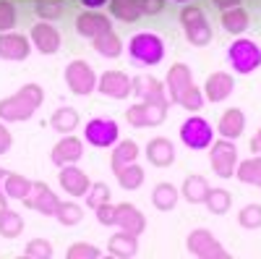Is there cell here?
Returning <instances> with one entry per match:
<instances>
[{"instance_id": "obj_43", "label": "cell", "mask_w": 261, "mask_h": 259, "mask_svg": "<svg viewBox=\"0 0 261 259\" xmlns=\"http://www.w3.org/2000/svg\"><path fill=\"white\" fill-rule=\"evenodd\" d=\"M94 212H97V220H99L102 225H115V207H113L110 202L102 204V207H97Z\"/></svg>"}, {"instance_id": "obj_18", "label": "cell", "mask_w": 261, "mask_h": 259, "mask_svg": "<svg viewBox=\"0 0 261 259\" xmlns=\"http://www.w3.org/2000/svg\"><path fill=\"white\" fill-rule=\"evenodd\" d=\"M81 155H84V147H81V142H79L76 136H65V139H60V142L53 147V162H55L58 168L79 162Z\"/></svg>"}, {"instance_id": "obj_31", "label": "cell", "mask_w": 261, "mask_h": 259, "mask_svg": "<svg viewBox=\"0 0 261 259\" xmlns=\"http://www.w3.org/2000/svg\"><path fill=\"white\" fill-rule=\"evenodd\" d=\"M136 157H139V147H136V142H130V139L120 142V144L115 147V152H113V170H120L123 165L136 162Z\"/></svg>"}, {"instance_id": "obj_50", "label": "cell", "mask_w": 261, "mask_h": 259, "mask_svg": "<svg viewBox=\"0 0 261 259\" xmlns=\"http://www.w3.org/2000/svg\"><path fill=\"white\" fill-rule=\"evenodd\" d=\"M258 186H261V183H258Z\"/></svg>"}, {"instance_id": "obj_12", "label": "cell", "mask_w": 261, "mask_h": 259, "mask_svg": "<svg viewBox=\"0 0 261 259\" xmlns=\"http://www.w3.org/2000/svg\"><path fill=\"white\" fill-rule=\"evenodd\" d=\"M97 84H99V92L113 100H125L128 95H134V79H128L123 71H107Z\"/></svg>"}, {"instance_id": "obj_40", "label": "cell", "mask_w": 261, "mask_h": 259, "mask_svg": "<svg viewBox=\"0 0 261 259\" xmlns=\"http://www.w3.org/2000/svg\"><path fill=\"white\" fill-rule=\"evenodd\" d=\"M16 24V8L8 0H0V32H8Z\"/></svg>"}, {"instance_id": "obj_28", "label": "cell", "mask_w": 261, "mask_h": 259, "mask_svg": "<svg viewBox=\"0 0 261 259\" xmlns=\"http://www.w3.org/2000/svg\"><path fill=\"white\" fill-rule=\"evenodd\" d=\"M151 202H154L157 209L167 212L178 204V189L172 186V183H160L154 191H151Z\"/></svg>"}, {"instance_id": "obj_1", "label": "cell", "mask_w": 261, "mask_h": 259, "mask_svg": "<svg viewBox=\"0 0 261 259\" xmlns=\"http://www.w3.org/2000/svg\"><path fill=\"white\" fill-rule=\"evenodd\" d=\"M167 100L170 102H178L186 110H201L204 107V92L193 84L191 68L186 63H175L170 71H167Z\"/></svg>"}, {"instance_id": "obj_48", "label": "cell", "mask_w": 261, "mask_h": 259, "mask_svg": "<svg viewBox=\"0 0 261 259\" xmlns=\"http://www.w3.org/2000/svg\"><path fill=\"white\" fill-rule=\"evenodd\" d=\"M251 149H253V152H258V155H261V128H258V134H256V139L251 142Z\"/></svg>"}, {"instance_id": "obj_25", "label": "cell", "mask_w": 261, "mask_h": 259, "mask_svg": "<svg viewBox=\"0 0 261 259\" xmlns=\"http://www.w3.org/2000/svg\"><path fill=\"white\" fill-rule=\"evenodd\" d=\"M3 191H6L8 199H21V202H24L29 197V191H32V181L24 178V176H18V173H6Z\"/></svg>"}, {"instance_id": "obj_44", "label": "cell", "mask_w": 261, "mask_h": 259, "mask_svg": "<svg viewBox=\"0 0 261 259\" xmlns=\"http://www.w3.org/2000/svg\"><path fill=\"white\" fill-rule=\"evenodd\" d=\"M139 6H141V13L146 16H154L165 8V0H139Z\"/></svg>"}, {"instance_id": "obj_35", "label": "cell", "mask_w": 261, "mask_h": 259, "mask_svg": "<svg viewBox=\"0 0 261 259\" xmlns=\"http://www.w3.org/2000/svg\"><path fill=\"white\" fill-rule=\"evenodd\" d=\"M204 204H206L209 212H214V215H225V212L230 209V204H232V197H230V191H225V189H209Z\"/></svg>"}, {"instance_id": "obj_16", "label": "cell", "mask_w": 261, "mask_h": 259, "mask_svg": "<svg viewBox=\"0 0 261 259\" xmlns=\"http://www.w3.org/2000/svg\"><path fill=\"white\" fill-rule=\"evenodd\" d=\"M232 86H235V81H232L230 74L217 71V74H212V76L206 79V84H204V100H209V102H222V100H227V97L232 95Z\"/></svg>"}, {"instance_id": "obj_41", "label": "cell", "mask_w": 261, "mask_h": 259, "mask_svg": "<svg viewBox=\"0 0 261 259\" xmlns=\"http://www.w3.org/2000/svg\"><path fill=\"white\" fill-rule=\"evenodd\" d=\"M97 256H99V249L89 244H76L68 249V259H97Z\"/></svg>"}, {"instance_id": "obj_15", "label": "cell", "mask_w": 261, "mask_h": 259, "mask_svg": "<svg viewBox=\"0 0 261 259\" xmlns=\"http://www.w3.org/2000/svg\"><path fill=\"white\" fill-rule=\"evenodd\" d=\"M60 186H63V191H68L71 197H84L86 191H89V176L81 170V168H73V165H63V170H60Z\"/></svg>"}, {"instance_id": "obj_39", "label": "cell", "mask_w": 261, "mask_h": 259, "mask_svg": "<svg viewBox=\"0 0 261 259\" xmlns=\"http://www.w3.org/2000/svg\"><path fill=\"white\" fill-rule=\"evenodd\" d=\"M34 11H37L39 18H58V16H63V8H60L58 0H39Z\"/></svg>"}, {"instance_id": "obj_4", "label": "cell", "mask_w": 261, "mask_h": 259, "mask_svg": "<svg viewBox=\"0 0 261 259\" xmlns=\"http://www.w3.org/2000/svg\"><path fill=\"white\" fill-rule=\"evenodd\" d=\"M128 50L134 55V60L144 63V66H157L165 58V42L151 32H141V34H134Z\"/></svg>"}, {"instance_id": "obj_34", "label": "cell", "mask_w": 261, "mask_h": 259, "mask_svg": "<svg viewBox=\"0 0 261 259\" xmlns=\"http://www.w3.org/2000/svg\"><path fill=\"white\" fill-rule=\"evenodd\" d=\"M235 176L241 178L243 183L258 186L261 183V157H251V160L241 162V165L235 168Z\"/></svg>"}, {"instance_id": "obj_14", "label": "cell", "mask_w": 261, "mask_h": 259, "mask_svg": "<svg viewBox=\"0 0 261 259\" xmlns=\"http://www.w3.org/2000/svg\"><path fill=\"white\" fill-rule=\"evenodd\" d=\"M24 204L37 209V212H42V215H55L60 199L53 194V189L47 183H32V191H29V197L24 199Z\"/></svg>"}, {"instance_id": "obj_13", "label": "cell", "mask_w": 261, "mask_h": 259, "mask_svg": "<svg viewBox=\"0 0 261 259\" xmlns=\"http://www.w3.org/2000/svg\"><path fill=\"white\" fill-rule=\"evenodd\" d=\"M32 53L29 37L16 32H0V58L3 60H24Z\"/></svg>"}, {"instance_id": "obj_6", "label": "cell", "mask_w": 261, "mask_h": 259, "mask_svg": "<svg viewBox=\"0 0 261 259\" xmlns=\"http://www.w3.org/2000/svg\"><path fill=\"white\" fill-rule=\"evenodd\" d=\"M227 60L238 74H251L261 66V50L251 39H238L227 50Z\"/></svg>"}, {"instance_id": "obj_49", "label": "cell", "mask_w": 261, "mask_h": 259, "mask_svg": "<svg viewBox=\"0 0 261 259\" xmlns=\"http://www.w3.org/2000/svg\"><path fill=\"white\" fill-rule=\"evenodd\" d=\"M8 209V197H6V191H0V212H6Z\"/></svg>"}, {"instance_id": "obj_17", "label": "cell", "mask_w": 261, "mask_h": 259, "mask_svg": "<svg viewBox=\"0 0 261 259\" xmlns=\"http://www.w3.org/2000/svg\"><path fill=\"white\" fill-rule=\"evenodd\" d=\"M32 42L42 55H55L60 50V32L50 24H37L32 29Z\"/></svg>"}, {"instance_id": "obj_19", "label": "cell", "mask_w": 261, "mask_h": 259, "mask_svg": "<svg viewBox=\"0 0 261 259\" xmlns=\"http://www.w3.org/2000/svg\"><path fill=\"white\" fill-rule=\"evenodd\" d=\"M110 27H113L110 18L102 16V13H97V11H86V13H81V16L76 18V32H79L81 37H86V39H94L99 32L110 29Z\"/></svg>"}, {"instance_id": "obj_45", "label": "cell", "mask_w": 261, "mask_h": 259, "mask_svg": "<svg viewBox=\"0 0 261 259\" xmlns=\"http://www.w3.org/2000/svg\"><path fill=\"white\" fill-rule=\"evenodd\" d=\"M8 149H11V131L0 123V155H6Z\"/></svg>"}, {"instance_id": "obj_37", "label": "cell", "mask_w": 261, "mask_h": 259, "mask_svg": "<svg viewBox=\"0 0 261 259\" xmlns=\"http://www.w3.org/2000/svg\"><path fill=\"white\" fill-rule=\"evenodd\" d=\"M84 197H86V204H89L92 209H97V207H102V204L110 202V189H107L105 183H92L89 191H86Z\"/></svg>"}, {"instance_id": "obj_46", "label": "cell", "mask_w": 261, "mask_h": 259, "mask_svg": "<svg viewBox=\"0 0 261 259\" xmlns=\"http://www.w3.org/2000/svg\"><path fill=\"white\" fill-rule=\"evenodd\" d=\"M214 3H217V8H232V6H238V3H241V0H214Z\"/></svg>"}, {"instance_id": "obj_10", "label": "cell", "mask_w": 261, "mask_h": 259, "mask_svg": "<svg viewBox=\"0 0 261 259\" xmlns=\"http://www.w3.org/2000/svg\"><path fill=\"white\" fill-rule=\"evenodd\" d=\"M180 139H183V144L191 147V149H206V147L212 144V139H214V131H212V126H209L204 118L193 115V118H188V121L180 126Z\"/></svg>"}, {"instance_id": "obj_24", "label": "cell", "mask_w": 261, "mask_h": 259, "mask_svg": "<svg viewBox=\"0 0 261 259\" xmlns=\"http://www.w3.org/2000/svg\"><path fill=\"white\" fill-rule=\"evenodd\" d=\"M107 249H110V254H115V256H134L136 249H139L136 233H128V230L115 233L110 239V244H107Z\"/></svg>"}, {"instance_id": "obj_26", "label": "cell", "mask_w": 261, "mask_h": 259, "mask_svg": "<svg viewBox=\"0 0 261 259\" xmlns=\"http://www.w3.org/2000/svg\"><path fill=\"white\" fill-rule=\"evenodd\" d=\"M222 27L230 34H243L248 29V13H246V8H238V6L225 8L222 11Z\"/></svg>"}, {"instance_id": "obj_23", "label": "cell", "mask_w": 261, "mask_h": 259, "mask_svg": "<svg viewBox=\"0 0 261 259\" xmlns=\"http://www.w3.org/2000/svg\"><path fill=\"white\" fill-rule=\"evenodd\" d=\"M92 45H94V50H97L99 55H105V58H118V55L123 53V42H120V37L113 32V27L105 29V32H99V34L92 39Z\"/></svg>"}, {"instance_id": "obj_5", "label": "cell", "mask_w": 261, "mask_h": 259, "mask_svg": "<svg viewBox=\"0 0 261 259\" xmlns=\"http://www.w3.org/2000/svg\"><path fill=\"white\" fill-rule=\"evenodd\" d=\"M180 21H183V29H186V37H188L191 45H196V48L209 45L212 27H209V21H206V16H204L201 8L186 6V8L180 11Z\"/></svg>"}, {"instance_id": "obj_8", "label": "cell", "mask_w": 261, "mask_h": 259, "mask_svg": "<svg viewBox=\"0 0 261 259\" xmlns=\"http://www.w3.org/2000/svg\"><path fill=\"white\" fill-rule=\"evenodd\" d=\"M212 168L220 178H230L235 176V168H238V149L232 144V139H222V142H214L212 144V152H209Z\"/></svg>"}, {"instance_id": "obj_30", "label": "cell", "mask_w": 261, "mask_h": 259, "mask_svg": "<svg viewBox=\"0 0 261 259\" xmlns=\"http://www.w3.org/2000/svg\"><path fill=\"white\" fill-rule=\"evenodd\" d=\"M115 176H118V183L125 189V191H134L144 183V170L136 165V162H130V165H123L120 170H115Z\"/></svg>"}, {"instance_id": "obj_7", "label": "cell", "mask_w": 261, "mask_h": 259, "mask_svg": "<svg viewBox=\"0 0 261 259\" xmlns=\"http://www.w3.org/2000/svg\"><path fill=\"white\" fill-rule=\"evenodd\" d=\"M186 246L191 254L196 256H201V259H227V251L217 244V239L206 230V228H196L188 233V239H186Z\"/></svg>"}, {"instance_id": "obj_11", "label": "cell", "mask_w": 261, "mask_h": 259, "mask_svg": "<svg viewBox=\"0 0 261 259\" xmlns=\"http://www.w3.org/2000/svg\"><path fill=\"white\" fill-rule=\"evenodd\" d=\"M84 136L94 147H110V144L118 142V123L113 118H94V121L86 123Z\"/></svg>"}, {"instance_id": "obj_36", "label": "cell", "mask_w": 261, "mask_h": 259, "mask_svg": "<svg viewBox=\"0 0 261 259\" xmlns=\"http://www.w3.org/2000/svg\"><path fill=\"white\" fill-rule=\"evenodd\" d=\"M55 218H58L60 225H76V223L84 218V212H81V207L73 204V202H60L58 209H55Z\"/></svg>"}, {"instance_id": "obj_3", "label": "cell", "mask_w": 261, "mask_h": 259, "mask_svg": "<svg viewBox=\"0 0 261 259\" xmlns=\"http://www.w3.org/2000/svg\"><path fill=\"white\" fill-rule=\"evenodd\" d=\"M45 100V92H42L39 84H27L21 89L6 100H0V121H8V123H21V121H29L32 113L42 105Z\"/></svg>"}, {"instance_id": "obj_32", "label": "cell", "mask_w": 261, "mask_h": 259, "mask_svg": "<svg viewBox=\"0 0 261 259\" xmlns=\"http://www.w3.org/2000/svg\"><path fill=\"white\" fill-rule=\"evenodd\" d=\"M110 11L115 18L120 21H136L141 16V6H139V0H110Z\"/></svg>"}, {"instance_id": "obj_38", "label": "cell", "mask_w": 261, "mask_h": 259, "mask_svg": "<svg viewBox=\"0 0 261 259\" xmlns=\"http://www.w3.org/2000/svg\"><path fill=\"white\" fill-rule=\"evenodd\" d=\"M238 220H241L243 228H261V204L243 207L241 215H238Z\"/></svg>"}, {"instance_id": "obj_9", "label": "cell", "mask_w": 261, "mask_h": 259, "mask_svg": "<svg viewBox=\"0 0 261 259\" xmlns=\"http://www.w3.org/2000/svg\"><path fill=\"white\" fill-rule=\"evenodd\" d=\"M65 84L73 95H89L97 86V76L86 60H71L65 68Z\"/></svg>"}, {"instance_id": "obj_21", "label": "cell", "mask_w": 261, "mask_h": 259, "mask_svg": "<svg viewBox=\"0 0 261 259\" xmlns=\"http://www.w3.org/2000/svg\"><path fill=\"white\" fill-rule=\"evenodd\" d=\"M146 160L151 165H157V168H167V165H172V160H175V147L162 136L151 139L146 144Z\"/></svg>"}, {"instance_id": "obj_33", "label": "cell", "mask_w": 261, "mask_h": 259, "mask_svg": "<svg viewBox=\"0 0 261 259\" xmlns=\"http://www.w3.org/2000/svg\"><path fill=\"white\" fill-rule=\"evenodd\" d=\"M21 230H24V220H21L18 212H13V209L0 212V236L16 239V236H21Z\"/></svg>"}, {"instance_id": "obj_47", "label": "cell", "mask_w": 261, "mask_h": 259, "mask_svg": "<svg viewBox=\"0 0 261 259\" xmlns=\"http://www.w3.org/2000/svg\"><path fill=\"white\" fill-rule=\"evenodd\" d=\"M81 3H84L86 8H102V6L107 3V0H81Z\"/></svg>"}, {"instance_id": "obj_29", "label": "cell", "mask_w": 261, "mask_h": 259, "mask_svg": "<svg viewBox=\"0 0 261 259\" xmlns=\"http://www.w3.org/2000/svg\"><path fill=\"white\" fill-rule=\"evenodd\" d=\"M50 123H53L55 131H60V134H71L73 128L79 126V113L73 110V107H60V110L53 113Z\"/></svg>"}, {"instance_id": "obj_42", "label": "cell", "mask_w": 261, "mask_h": 259, "mask_svg": "<svg viewBox=\"0 0 261 259\" xmlns=\"http://www.w3.org/2000/svg\"><path fill=\"white\" fill-rule=\"evenodd\" d=\"M27 254H29V256H37V259H50V256H53V246H50L47 241L37 239V241H32V244L27 246Z\"/></svg>"}, {"instance_id": "obj_22", "label": "cell", "mask_w": 261, "mask_h": 259, "mask_svg": "<svg viewBox=\"0 0 261 259\" xmlns=\"http://www.w3.org/2000/svg\"><path fill=\"white\" fill-rule=\"evenodd\" d=\"M217 128H220L222 139H238L243 134L246 128V118H243V110H238V107H230V110L222 113L220 123H217Z\"/></svg>"}, {"instance_id": "obj_2", "label": "cell", "mask_w": 261, "mask_h": 259, "mask_svg": "<svg viewBox=\"0 0 261 259\" xmlns=\"http://www.w3.org/2000/svg\"><path fill=\"white\" fill-rule=\"evenodd\" d=\"M134 95L141 97V105L146 110V126H160L167 115V95L165 84L157 81L154 76H136L134 79Z\"/></svg>"}, {"instance_id": "obj_20", "label": "cell", "mask_w": 261, "mask_h": 259, "mask_svg": "<svg viewBox=\"0 0 261 259\" xmlns=\"http://www.w3.org/2000/svg\"><path fill=\"white\" fill-rule=\"evenodd\" d=\"M115 225H120V230H128V233L139 236L146 228V220L134 204H118L115 207Z\"/></svg>"}, {"instance_id": "obj_27", "label": "cell", "mask_w": 261, "mask_h": 259, "mask_svg": "<svg viewBox=\"0 0 261 259\" xmlns=\"http://www.w3.org/2000/svg\"><path fill=\"white\" fill-rule=\"evenodd\" d=\"M209 194V183L204 176H188L186 183H183V197L191 202V204H201Z\"/></svg>"}]
</instances>
